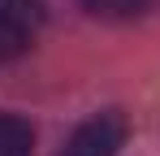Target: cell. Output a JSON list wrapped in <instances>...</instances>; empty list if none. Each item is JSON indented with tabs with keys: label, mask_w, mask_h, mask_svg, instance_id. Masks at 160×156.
Wrapping results in <instances>:
<instances>
[{
	"label": "cell",
	"mask_w": 160,
	"mask_h": 156,
	"mask_svg": "<svg viewBox=\"0 0 160 156\" xmlns=\"http://www.w3.org/2000/svg\"><path fill=\"white\" fill-rule=\"evenodd\" d=\"M126 143V117L121 113H95L65 139L61 156H117Z\"/></svg>",
	"instance_id": "6da1fadb"
},
{
	"label": "cell",
	"mask_w": 160,
	"mask_h": 156,
	"mask_svg": "<svg viewBox=\"0 0 160 156\" xmlns=\"http://www.w3.org/2000/svg\"><path fill=\"white\" fill-rule=\"evenodd\" d=\"M30 39H35V13L22 9V4L0 0V65L18 61L30 48Z\"/></svg>",
	"instance_id": "7a4b0ae2"
},
{
	"label": "cell",
	"mask_w": 160,
	"mask_h": 156,
	"mask_svg": "<svg viewBox=\"0 0 160 156\" xmlns=\"http://www.w3.org/2000/svg\"><path fill=\"white\" fill-rule=\"evenodd\" d=\"M30 152H35L30 122L13 117V113H0V156H30Z\"/></svg>",
	"instance_id": "3957f363"
},
{
	"label": "cell",
	"mask_w": 160,
	"mask_h": 156,
	"mask_svg": "<svg viewBox=\"0 0 160 156\" xmlns=\"http://www.w3.org/2000/svg\"><path fill=\"white\" fill-rule=\"evenodd\" d=\"M91 18H108V22H130V18H143L156 0H78Z\"/></svg>",
	"instance_id": "277c9868"
},
{
	"label": "cell",
	"mask_w": 160,
	"mask_h": 156,
	"mask_svg": "<svg viewBox=\"0 0 160 156\" xmlns=\"http://www.w3.org/2000/svg\"><path fill=\"white\" fill-rule=\"evenodd\" d=\"M9 4H22V9H30V13L39 18V0H9Z\"/></svg>",
	"instance_id": "5b68a950"
}]
</instances>
